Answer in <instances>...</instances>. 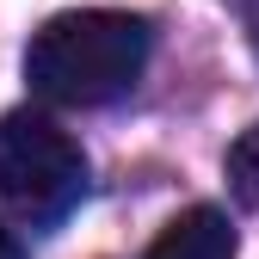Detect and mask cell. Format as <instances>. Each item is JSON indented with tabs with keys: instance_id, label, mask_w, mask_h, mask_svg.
Instances as JSON below:
<instances>
[{
	"instance_id": "6da1fadb",
	"label": "cell",
	"mask_w": 259,
	"mask_h": 259,
	"mask_svg": "<svg viewBox=\"0 0 259 259\" xmlns=\"http://www.w3.org/2000/svg\"><path fill=\"white\" fill-rule=\"evenodd\" d=\"M148 68V25L136 13H111V7H80V13H56L31 31L25 44V80L37 99L93 111L123 99Z\"/></svg>"
},
{
	"instance_id": "8992f818",
	"label": "cell",
	"mask_w": 259,
	"mask_h": 259,
	"mask_svg": "<svg viewBox=\"0 0 259 259\" xmlns=\"http://www.w3.org/2000/svg\"><path fill=\"white\" fill-rule=\"evenodd\" d=\"M0 259H25V247L13 241V229H0Z\"/></svg>"
},
{
	"instance_id": "3957f363",
	"label": "cell",
	"mask_w": 259,
	"mask_h": 259,
	"mask_svg": "<svg viewBox=\"0 0 259 259\" xmlns=\"http://www.w3.org/2000/svg\"><path fill=\"white\" fill-rule=\"evenodd\" d=\"M148 259H235V222L216 204H191L185 216H173L160 229Z\"/></svg>"
},
{
	"instance_id": "5b68a950",
	"label": "cell",
	"mask_w": 259,
	"mask_h": 259,
	"mask_svg": "<svg viewBox=\"0 0 259 259\" xmlns=\"http://www.w3.org/2000/svg\"><path fill=\"white\" fill-rule=\"evenodd\" d=\"M235 13H241V25H247V44L259 50V0H235Z\"/></svg>"
},
{
	"instance_id": "7a4b0ae2",
	"label": "cell",
	"mask_w": 259,
	"mask_h": 259,
	"mask_svg": "<svg viewBox=\"0 0 259 259\" xmlns=\"http://www.w3.org/2000/svg\"><path fill=\"white\" fill-rule=\"evenodd\" d=\"M0 198L25 222H62L87 198V154L62 123L44 111H7L0 117Z\"/></svg>"
},
{
	"instance_id": "277c9868",
	"label": "cell",
	"mask_w": 259,
	"mask_h": 259,
	"mask_svg": "<svg viewBox=\"0 0 259 259\" xmlns=\"http://www.w3.org/2000/svg\"><path fill=\"white\" fill-rule=\"evenodd\" d=\"M222 173H229V191H235V198H241L247 210H259V123H247L241 136L229 142Z\"/></svg>"
}]
</instances>
